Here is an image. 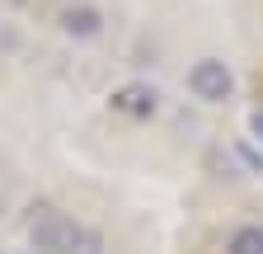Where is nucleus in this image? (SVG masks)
Segmentation results:
<instances>
[{
    "label": "nucleus",
    "mask_w": 263,
    "mask_h": 254,
    "mask_svg": "<svg viewBox=\"0 0 263 254\" xmlns=\"http://www.w3.org/2000/svg\"><path fill=\"white\" fill-rule=\"evenodd\" d=\"M28 240L38 254H104V235L85 221L66 216L57 207H43L28 226Z\"/></svg>",
    "instance_id": "f257e3e1"
},
{
    "label": "nucleus",
    "mask_w": 263,
    "mask_h": 254,
    "mask_svg": "<svg viewBox=\"0 0 263 254\" xmlns=\"http://www.w3.org/2000/svg\"><path fill=\"white\" fill-rule=\"evenodd\" d=\"M188 89H193L202 104H226L230 89H235V76H230L226 61L202 57V61H193V71H188Z\"/></svg>",
    "instance_id": "f03ea898"
},
{
    "label": "nucleus",
    "mask_w": 263,
    "mask_h": 254,
    "mask_svg": "<svg viewBox=\"0 0 263 254\" xmlns=\"http://www.w3.org/2000/svg\"><path fill=\"white\" fill-rule=\"evenodd\" d=\"M113 113H122V118H132V122L155 118V113H160V89L146 85V80H127V85H118V89H113Z\"/></svg>",
    "instance_id": "7ed1b4c3"
},
{
    "label": "nucleus",
    "mask_w": 263,
    "mask_h": 254,
    "mask_svg": "<svg viewBox=\"0 0 263 254\" xmlns=\"http://www.w3.org/2000/svg\"><path fill=\"white\" fill-rule=\"evenodd\" d=\"M61 28L71 38H99L104 33V14H99L94 5H66L61 10Z\"/></svg>",
    "instance_id": "20e7f679"
},
{
    "label": "nucleus",
    "mask_w": 263,
    "mask_h": 254,
    "mask_svg": "<svg viewBox=\"0 0 263 254\" xmlns=\"http://www.w3.org/2000/svg\"><path fill=\"white\" fill-rule=\"evenodd\" d=\"M226 254H263V226H240L226 240Z\"/></svg>",
    "instance_id": "39448f33"
},
{
    "label": "nucleus",
    "mask_w": 263,
    "mask_h": 254,
    "mask_svg": "<svg viewBox=\"0 0 263 254\" xmlns=\"http://www.w3.org/2000/svg\"><path fill=\"white\" fill-rule=\"evenodd\" d=\"M249 132H254V141H263V108L249 113Z\"/></svg>",
    "instance_id": "423d86ee"
}]
</instances>
